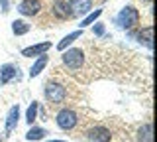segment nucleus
<instances>
[{"mask_svg": "<svg viewBox=\"0 0 157 142\" xmlns=\"http://www.w3.org/2000/svg\"><path fill=\"white\" fill-rule=\"evenodd\" d=\"M116 24L120 28H124V30H130L136 24H140V12H137V8H134V6L122 8L120 14L116 16Z\"/></svg>", "mask_w": 157, "mask_h": 142, "instance_id": "1", "label": "nucleus"}, {"mask_svg": "<svg viewBox=\"0 0 157 142\" xmlns=\"http://www.w3.org/2000/svg\"><path fill=\"white\" fill-rule=\"evenodd\" d=\"M63 63L69 67V69H78V67L85 63V53L78 47H71L63 53Z\"/></svg>", "mask_w": 157, "mask_h": 142, "instance_id": "2", "label": "nucleus"}, {"mask_svg": "<svg viewBox=\"0 0 157 142\" xmlns=\"http://www.w3.org/2000/svg\"><path fill=\"white\" fill-rule=\"evenodd\" d=\"M77 122H78V115H77L75 111L63 109V111L57 112V124H59V128L71 130V128H75V126H77Z\"/></svg>", "mask_w": 157, "mask_h": 142, "instance_id": "3", "label": "nucleus"}, {"mask_svg": "<svg viewBox=\"0 0 157 142\" xmlns=\"http://www.w3.org/2000/svg\"><path fill=\"white\" fill-rule=\"evenodd\" d=\"M45 97L49 103H53V105H57V103H63L65 99V87L59 85V83H47L45 85Z\"/></svg>", "mask_w": 157, "mask_h": 142, "instance_id": "4", "label": "nucleus"}, {"mask_svg": "<svg viewBox=\"0 0 157 142\" xmlns=\"http://www.w3.org/2000/svg\"><path fill=\"white\" fill-rule=\"evenodd\" d=\"M51 12L57 20H67V18H71L73 16L71 14V0H55Z\"/></svg>", "mask_w": 157, "mask_h": 142, "instance_id": "5", "label": "nucleus"}, {"mask_svg": "<svg viewBox=\"0 0 157 142\" xmlns=\"http://www.w3.org/2000/svg\"><path fill=\"white\" fill-rule=\"evenodd\" d=\"M86 140H90V142H110L112 132L108 128H104V126H94V128L86 130Z\"/></svg>", "mask_w": 157, "mask_h": 142, "instance_id": "6", "label": "nucleus"}, {"mask_svg": "<svg viewBox=\"0 0 157 142\" xmlns=\"http://www.w3.org/2000/svg\"><path fill=\"white\" fill-rule=\"evenodd\" d=\"M18 12L24 16H37L41 12V2L39 0H24V2H20Z\"/></svg>", "mask_w": 157, "mask_h": 142, "instance_id": "7", "label": "nucleus"}, {"mask_svg": "<svg viewBox=\"0 0 157 142\" xmlns=\"http://www.w3.org/2000/svg\"><path fill=\"white\" fill-rule=\"evenodd\" d=\"M51 43L49 42H43V43H36V46H29L26 50H22V55L24 57H36V55H43V53L49 51Z\"/></svg>", "mask_w": 157, "mask_h": 142, "instance_id": "8", "label": "nucleus"}, {"mask_svg": "<svg viewBox=\"0 0 157 142\" xmlns=\"http://www.w3.org/2000/svg\"><path fill=\"white\" fill-rule=\"evenodd\" d=\"M92 8V0H71V14L73 16H82Z\"/></svg>", "mask_w": 157, "mask_h": 142, "instance_id": "9", "label": "nucleus"}, {"mask_svg": "<svg viewBox=\"0 0 157 142\" xmlns=\"http://www.w3.org/2000/svg\"><path fill=\"white\" fill-rule=\"evenodd\" d=\"M18 75V67L12 65V63H6V65L0 67V85H6V83L12 79V77Z\"/></svg>", "mask_w": 157, "mask_h": 142, "instance_id": "10", "label": "nucleus"}, {"mask_svg": "<svg viewBox=\"0 0 157 142\" xmlns=\"http://www.w3.org/2000/svg\"><path fill=\"white\" fill-rule=\"evenodd\" d=\"M18 119H20V107H12L8 112V119H6V132H12L18 124Z\"/></svg>", "mask_w": 157, "mask_h": 142, "instance_id": "11", "label": "nucleus"}, {"mask_svg": "<svg viewBox=\"0 0 157 142\" xmlns=\"http://www.w3.org/2000/svg\"><path fill=\"white\" fill-rule=\"evenodd\" d=\"M81 36H82V30H77V32H73V34H69V36H65L61 42L57 43V50H59V51H63L65 47H69V46H71V43L75 42V40H78Z\"/></svg>", "mask_w": 157, "mask_h": 142, "instance_id": "12", "label": "nucleus"}, {"mask_svg": "<svg viewBox=\"0 0 157 142\" xmlns=\"http://www.w3.org/2000/svg\"><path fill=\"white\" fill-rule=\"evenodd\" d=\"M45 65H47V55L43 53V55H41V57H39V59L32 65V69H29V77H37L39 73L45 69Z\"/></svg>", "mask_w": 157, "mask_h": 142, "instance_id": "13", "label": "nucleus"}, {"mask_svg": "<svg viewBox=\"0 0 157 142\" xmlns=\"http://www.w3.org/2000/svg\"><path fill=\"white\" fill-rule=\"evenodd\" d=\"M151 38H153V28H151V26L144 28V30L137 34V40H140V42H144L147 47H153V43H151Z\"/></svg>", "mask_w": 157, "mask_h": 142, "instance_id": "14", "label": "nucleus"}, {"mask_svg": "<svg viewBox=\"0 0 157 142\" xmlns=\"http://www.w3.org/2000/svg\"><path fill=\"white\" fill-rule=\"evenodd\" d=\"M137 140H140V142H151V140H153V136H151V124H149V122H145V124L137 130Z\"/></svg>", "mask_w": 157, "mask_h": 142, "instance_id": "15", "label": "nucleus"}, {"mask_svg": "<svg viewBox=\"0 0 157 142\" xmlns=\"http://www.w3.org/2000/svg\"><path fill=\"white\" fill-rule=\"evenodd\" d=\"M45 134H47V130H45V128H39V126H32V128L26 132V138H28V140H41Z\"/></svg>", "mask_w": 157, "mask_h": 142, "instance_id": "16", "label": "nucleus"}, {"mask_svg": "<svg viewBox=\"0 0 157 142\" xmlns=\"http://www.w3.org/2000/svg\"><path fill=\"white\" fill-rule=\"evenodd\" d=\"M12 32L16 36H24V34L29 32V24H26L24 20H14L12 22Z\"/></svg>", "mask_w": 157, "mask_h": 142, "instance_id": "17", "label": "nucleus"}, {"mask_svg": "<svg viewBox=\"0 0 157 142\" xmlns=\"http://www.w3.org/2000/svg\"><path fill=\"white\" fill-rule=\"evenodd\" d=\"M37 109H39V105H37L36 101L28 107V111H26V122H28V124H32V122L37 119Z\"/></svg>", "mask_w": 157, "mask_h": 142, "instance_id": "18", "label": "nucleus"}, {"mask_svg": "<svg viewBox=\"0 0 157 142\" xmlns=\"http://www.w3.org/2000/svg\"><path fill=\"white\" fill-rule=\"evenodd\" d=\"M100 14H102V10H100V8H96L94 12H90V14H88V16L85 18V20L81 22V26L85 28V26H90V24H94V22L98 20V18H100Z\"/></svg>", "mask_w": 157, "mask_h": 142, "instance_id": "19", "label": "nucleus"}, {"mask_svg": "<svg viewBox=\"0 0 157 142\" xmlns=\"http://www.w3.org/2000/svg\"><path fill=\"white\" fill-rule=\"evenodd\" d=\"M94 34H96V36H102V34H104V26H102V24H96V26H94Z\"/></svg>", "mask_w": 157, "mask_h": 142, "instance_id": "20", "label": "nucleus"}, {"mask_svg": "<svg viewBox=\"0 0 157 142\" xmlns=\"http://www.w3.org/2000/svg\"><path fill=\"white\" fill-rule=\"evenodd\" d=\"M0 6H2V12H8V0H0Z\"/></svg>", "mask_w": 157, "mask_h": 142, "instance_id": "21", "label": "nucleus"}, {"mask_svg": "<svg viewBox=\"0 0 157 142\" xmlns=\"http://www.w3.org/2000/svg\"><path fill=\"white\" fill-rule=\"evenodd\" d=\"M49 142H65V140H49Z\"/></svg>", "mask_w": 157, "mask_h": 142, "instance_id": "22", "label": "nucleus"}, {"mask_svg": "<svg viewBox=\"0 0 157 142\" xmlns=\"http://www.w3.org/2000/svg\"><path fill=\"white\" fill-rule=\"evenodd\" d=\"M145 2H151V0H145Z\"/></svg>", "mask_w": 157, "mask_h": 142, "instance_id": "23", "label": "nucleus"}, {"mask_svg": "<svg viewBox=\"0 0 157 142\" xmlns=\"http://www.w3.org/2000/svg\"><path fill=\"white\" fill-rule=\"evenodd\" d=\"M0 142H2V140H0Z\"/></svg>", "mask_w": 157, "mask_h": 142, "instance_id": "24", "label": "nucleus"}]
</instances>
